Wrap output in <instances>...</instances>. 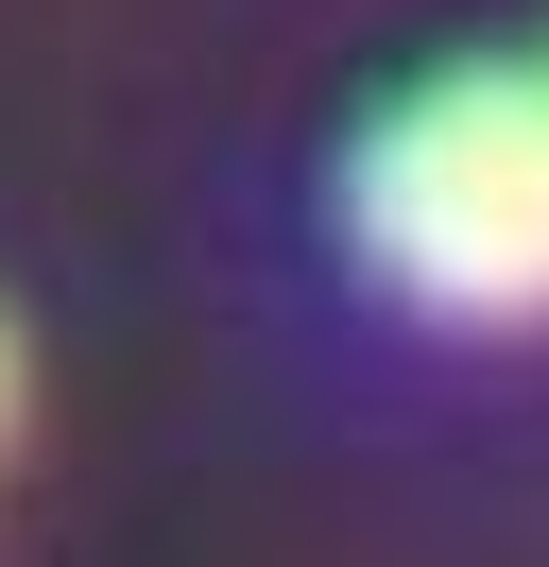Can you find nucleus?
<instances>
[{"instance_id": "obj_2", "label": "nucleus", "mask_w": 549, "mask_h": 567, "mask_svg": "<svg viewBox=\"0 0 549 567\" xmlns=\"http://www.w3.org/2000/svg\"><path fill=\"white\" fill-rule=\"evenodd\" d=\"M0 430H18V344H0Z\"/></svg>"}, {"instance_id": "obj_1", "label": "nucleus", "mask_w": 549, "mask_h": 567, "mask_svg": "<svg viewBox=\"0 0 549 567\" xmlns=\"http://www.w3.org/2000/svg\"><path fill=\"white\" fill-rule=\"evenodd\" d=\"M343 241L429 327H549V52L429 70L343 155Z\"/></svg>"}]
</instances>
